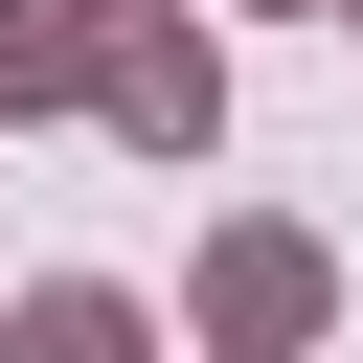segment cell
Instances as JSON below:
<instances>
[{"label": "cell", "instance_id": "1", "mask_svg": "<svg viewBox=\"0 0 363 363\" xmlns=\"http://www.w3.org/2000/svg\"><path fill=\"white\" fill-rule=\"evenodd\" d=\"M182 318H204V363H318V340H340V250H318V227H204Z\"/></svg>", "mask_w": 363, "mask_h": 363}, {"label": "cell", "instance_id": "2", "mask_svg": "<svg viewBox=\"0 0 363 363\" xmlns=\"http://www.w3.org/2000/svg\"><path fill=\"white\" fill-rule=\"evenodd\" d=\"M68 91H91L136 159H204V136H227V45L159 23V0H91V68H68Z\"/></svg>", "mask_w": 363, "mask_h": 363}, {"label": "cell", "instance_id": "3", "mask_svg": "<svg viewBox=\"0 0 363 363\" xmlns=\"http://www.w3.org/2000/svg\"><path fill=\"white\" fill-rule=\"evenodd\" d=\"M0 363H159V318L113 272H45V295H0Z\"/></svg>", "mask_w": 363, "mask_h": 363}, {"label": "cell", "instance_id": "4", "mask_svg": "<svg viewBox=\"0 0 363 363\" xmlns=\"http://www.w3.org/2000/svg\"><path fill=\"white\" fill-rule=\"evenodd\" d=\"M318 23H363V0H318Z\"/></svg>", "mask_w": 363, "mask_h": 363}, {"label": "cell", "instance_id": "5", "mask_svg": "<svg viewBox=\"0 0 363 363\" xmlns=\"http://www.w3.org/2000/svg\"><path fill=\"white\" fill-rule=\"evenodd\" d=\"M295 23H318V0H295Z\"/></svg>", "mask_w": 363, "mask_h": 363}]
</instances>
